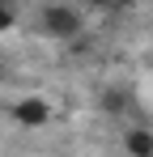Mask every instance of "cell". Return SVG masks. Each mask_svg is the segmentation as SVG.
<instances>
[{"instance_id":"obj_1","label":"cell","mask_w":153,"mask_h":157,"mask_svg":"<svg viewBox=\"0 0 153 157\" xmlns=\"http://www.w3.org/2000/svg\"><path fill=\"white\" fill-rule=\"evenodd\" d=\"M43 30L51 38H76L81 34V13L68 9V4H51V9H43Z\"/></svg>"},{"instance_id":"obj_2","label":"cell","mask_w":153,"mask_h":157,"mask_svg":"<svg viewBox=\"0 0 153 157\" xmlns=\"http://www.w3.org/2000/svg\"><path fill=\"white\" fill-rule=\"evenodd\" d=\"M13 119L22 123V128H43L51 119L47 102H38V98H22V102H13Z\"/></svg>"},{"instance_id":"obj_3","label":"cell","mask_w":153,"mask_h":157,"mask_svg":"<svg viewBox=\"0 0 153 157\" xmlns=\"http://www.w3.org/2000/svg\"><path fill=\"white\" fill-rule=\"evenodd\" d=\"M124 144H128V153H140V157H149V153H153V136H149V132H140V128L128 132Z\"/></svg>"},{"instance_id":"obj_4","label":"cell","mask_w":153,"mask_h":157,"mask_svg":"<svg viewBox=\"0 0 153 157\" xmlns=\"http://www.w3.org/2000/svg\"><path fill=\"white\" fill-rule=\"evenodd\" d=\"M13 26V9H9V4H4V0H0V34H4V30Z\"/></svg>"},{"instance_id":"obj_5","label":"cell","mask_w":153,"mask_h":157,"mask_svg":"<svg viewBox=\"0 0 153 157\" xmlns=\"http://www.w3.org/2000/svg\"><path fill=\"white\" fill-rule=\"evenodd\" d=\"M94 4H98V9H119L124 0H94Z\"/></svg>"}]
</instances>
